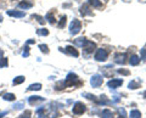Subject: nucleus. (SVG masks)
<instances>
[{"instance_id": "f257e3e1", "label": "nucleus", "mask_w": 146, "mask_h": 118, "mask_svg": "<svg viewBox=\"0 0 146 118\" xmlns=\"http://www.w3.org/2000/svg\"><path fill=\"white\" fill-rule=\"evenodd\" d=\"M65 87H73L76 84H80V82L78 79V76L74 74V73H68V76L66 77L65 79Z\"/></svg>"}, {"instance_id": "f03ea898", "label": "nucleus", "mask_w": 146, "mask_h": 118, "mask_svg": "<svg viewBox=\"0 0 146 118\" xmlns=\"http://www.w3.org/2000/svg\"><path fill=\"white\" fill-rule=\"evenodd\" d=\"M80 29H82V23H80V21L77 20V19H74V20L71 22V25H70V33H71L72 35H76V34L79 33Z\"/></svg>"}, {"instance_id": "7ed1b4c3", "label": "nucleus", "mask_w": 146, "mask_h": 118, "mask_svg": "<svg viewBox=\"0 0 146 118\" xmlns=\"http://www.w3.org/2000/svg\"><path fill=\"white\" fill-rule=\"evenodd\" d=\"M108 56V51L106 49H98L95 52V60L96 61H106V58Z\"/></svg>"}, {"instance_id": "20e7f679", "label": "nucleus", "mask_w": 146, "mask_h": 118, "mask_svg": "<svg viewBox=\"0 0 146 118\" xmlns=\"http://www.w3.org/2000/svg\"><path fill=\"white\" fill-rule=\"evenodd\" d=\"M72 112L74 113V115H83V113L85 112V105L84 103H82V102H76L74 103V106H73L72 108Z\"/></svg>"}, {"instance_id": "39448f33", "label": "nucleus", "mask_w": 146, "mask_h": 118, "mask_svg": "<svg viewBox=\"0 0 146 118\" xmlns=\"http://www.w3.org/2000/svg\"><path fill=\"white\" fill-rule=\"evenodd\" d=\"M90 84L93 88H99L102 84V77L100 74H94L90 78Z\"/></svg>"}, {"instance_id": "423d86ee", "label": "nucleus", "mask_w": 146, "mask_h": 118, "mask_svg": "<svg viewBox=\"0 0 146 118\" xmlns=\"http://www.w3.org/2000/svg\"><path fill=\"white\" fill-rule=\"evenodd\" d=\"M28 102H29V105H32V106H38V105H40V103L45 102V99L42 97V96H29L28 97Z\"/></svg>"}, {"instance_id": "0eeeda50", "label": "nucleus", "mask_w": 146, "mask_h": 118, "mask_svg": "<svg viewBox=\"0 0 146 118\" xmlns=\"http://www.w3.org/2000/svg\"><path fill=\"white\" fill-rule=\"evenodd\" d=\"M95 48H96V45H95V43L90 42V40H86V42H85V44H84V46H83L84 51H85L86 54H90V52H93L94 50H95Z\"/></svg>"}, {"instance_id": "6e6552de", "label": "nucleus", "mask_w": 146, "mask_h": 118, "mask_svg": "<svg viewBox=\"0 0 146 118\" xmlns=\"http://www.w3.org/2000/svg\"><path fill=\"white\" fill-rule=\"evenodd\" d=\"M123 84V80L122 79H111L107 82V87L111 88V89H116L118 87H121Z\"/></svg>"}, {"instance_id": "1a4fd4ad", "label": "nucleus", "mask_w": 146, "mask_h": 118, "mask_svg": "<svg viewBox=\"0 0 146 118\" xmlns=\"http://www.w3.org/2000/svg\"><path fill=\"white\" fill-rule=\"evenodd\" d=\"M65 52L68 54V55H71V56H74V57H78V55H79V52L77 51L72 45H68V46L65 48Z\"/></svg>"}, {"instance_id": "9d476101", "label": "nucleus", "mask_w": 146, "mask_h": 118, "mask_svg": "<svg viewBox=\"0 0 146 118\" xmlns=\"http://www.w3.org/2000/svg\"><path fill=\"white\" fill-rule=\"evenodd\" d=\"M7 15L9 16H12V17H17V19H22L25 17L26 13L23 11H17V10H9L7 11Z\"/></svg>"}, {"instance_id": "9b49d317", "label": "nucleus", "mask_w": 146, "mask_h": 118, "mask_svg": "<svg viewBox=\"0 0 146 118\" xmlns=\"http://www.w3.org/2000/svg\"><path fill=\"white\" fill-rule=\"evenodd\" d=\"M125 57H127L125 54H116L115 62L119 63V65H124V63H125Z\"/></svg>"}, {"instance_id": "f8f14e48", "label": "nucleus", "mask_w": 146, "mask_h": 118, "mask_svg": "<svg viewBox=\"0 0 146 118\" xmlns=\"http://www.w3.org/2000/svg\"><path fill=\"white\" fill-rule=\"evenodd\" d=\"M33 6V3L32 1H28V0H23V1H21L18 4V7L20 9H23V10H27V9H31Z\"/></svg>"}, {"instance_id": "ddd939ff", "label": "nucleus", "mask_w": 146, "mask_h": 118, "mask_svg": "<svg viewBox=\"0 0 146 118\" xmlns=\"http://www.w3.org/2000/svg\"><path fill=\"white\" fill-rule=\"evenodd\" d=\"M98 103V105H110V103H112V101H110V100H107V97L105 96V95H101L100 96V99L98 100L96 99V101H95Z\"/></svg>"}, {"instance_id": "4468645a", "label": "nucleus", "mask_w": 146, "mask_h": 118, "mask_svg": "<svg viewBox=\"0 0 146 118\" xmlns=\"http://www.w3.org/2000/svg\"><path fill=\"white\" fill-rule=\"evenodd\" d=\"M140 85H141V82L139 79H134V80H131L129 85H128V88L131 89V90H135V89H138L140 88Z\"/></svg>"}, {"instance_id": "2eb2a0df", "label": "nucleus", "mask_w": 146, "mask_h": 118, "mask_svg": "<svg viewBox=\"0 0 146 118\" xmlns=\"http://www.w3.org/2000/svg\"><path fill=\"white\" fill-rule=\"evenodd\" d=\"M80 13H82L83 16H86V15H93V12H91V11L89 10L88 5H82V6H80Z\"/></svg>"}, {"instance_id": "dca6fc26", "label": "nucleus", "mask_w": 146, "mask_h": 118, "mask_svg": "<svg viewBox=\"0 0 146 118\" xmlns=\"http://www.w3.org/2000/svg\"><path fill=\"white\" fill-rule=\"evenodd\" d=\"M42 89V84L40 83H35V84H31L28 88H27V90L28 91H33V90H35V91H38V90Z\"/></svg>"}, {"instance_id": "f3484780", "label": "nucleus", "mask_w": 146, "mask_h": 118, "mask_svg": "<svg viewBox=\"0 0 146 118\" xmlns=\"http://www.w3.org/2000/svg\"><path fill=\"white\" fill-rule=\"evenodd\" d=\"M45 20H48V22H49L50 25L56 23V20H55V16L52 15V12H48L46 16H45Z\"/></svg>"}, {"instance_id": "a211bd4d", "label": "nucleus", "mask_w": 146, "mask_h": 118, "mask_svg": "<svg viewBox=\"0 0 146 118\" xmlns=\"http://www.w3.org/2000/svg\"><path fill=\"white\" fill-rule=\"evenodd\" d=\"M129 62H130V65H131V66H138L139 63H140V58L136 56V55H131Z\"/></svg>"}, {"instance_id": "6ab92c4d", "label": "nucleus", "mask_w": 146, "mask_h": 118, "mask_svg": "<svg viewBox=\"0 0 146 118\" xmlns=\"http://www.w3.org/2000/svg\"><path fill=\"white\" fill-rule=\"evenodd\" d=\"M88 4H89V5H91L93 7H96V9L101 7V5H102L100 0H88Z\"/></svg>"}, {"instance_id": "aec40b11", "label": "nucleus", "mask_w": 146, "mask_h": 118, "mask_svg": "<svg viewBox=\"0 0 146 118\" xmlns=\"http://www.w3.org/2000/svg\"><path fill=\"white\" fill-rule=\"evenodd\" d=\"M3 99L5 100V101H13V100H16V96H15V94L6 93V94L3 96Z\"/></svg>"}, {"instance_id": "412c9836", "label": "nucleus", "mask_w": 146, "mask_h": 118, "mask_svg": "<svg viewBox=\"0 0 146 118\" xmlns=\"http://www.w3.org/2000/svg\"><path fill=\"white\" fill-rule=\"evenodd\" d=\"M85 42H86V39H85V38H77V39L74 40V44L77 45V46L83 48V46H84V44H85Z\"/></svg>"}, {"instance_id": "4be33fe9", "label": "nucleus", "mask_w": 146, "mask_h": 118, "mask_svg": "<svg viewBox=\"0 0 146 118\" xmlns=\"http://www.w3.org/2000/svg\"><path fill=\"white\" fill-rule=\"evenodd\" d=\"M129 118H141V113L139 110H131Z\"/></svg>"}, {"instance_id": "5701e85b", "label": "nucleus", "mask_w": 146, "mask_h": 118, "mask_svg": "<svg viewBox=\"0 0 146 118\" xmlns=\"http://www.w3.org/2000/svg\"><path fill=\"white\" fill-rule=\"evenodd\" d=\"M23 82H25V77H23V76H18V77H16V78L13 79L12 84H13V85H18V84L23 83Z\"/></svg>"}, {"instance_id": "b1692460", "label": "nucleus", "mask_w": 146, "mask_h": 118, "mask_svg": "<svg viewBox=\"0 0 146 118\" xmlns=\"http://www.w3.org/2000/svg\"><path fill=\"white\" fill-rule=\"evenodd\" d=\"M112 117H113V115L110 110H104L101 113V118H112Z\"/></svg>"}, {"instance_id": "393cba45", "label": "nucleus", "mask_w": 146, "mask_h": 118, "mask_svg": "<svg viewBox=\"0 0 146 118\" xmlns=\"http://www.w3.org/2000/svg\"><path fill=\"white\" fill-rule=\"evenodd\" d=\"M66 22H67V16H62L60 22H58V25H57L58 28H63V27L66 26Z\"/></svg>"}, {"instance_id": "a878e982", "label": "nucleus", "mask_w": 146, "mask_h": 118, "mask_svg": "<svg viewBox=\"0 0 146 118\" xmlns=\"http://www.w3.org/2000/svg\"><path fill=\"white\" fill-rule=\"evenodd\" d=\"M36 34L38 35H45V37H46V35H49V30L45 29V28H40V29L36 30Z\"/></svg>"}, {"instance_id": "bb28decb", "label": "nucleus", "mask_w": 146, "mask_h": 118, "mask_svg": "<svg viewBox=\"0 0 146 118\" xmlns=\"http://www.w3.org/2000/svg\"><path fill=\"white\" fill-rule=\"evenodd\" d=\"M9 65L7 62V58L6 57H1L0 58V68H3V67H6Z\"/></svg>"}, {"instance_id": "cd10ccee", "label": "nucleus", "mask_w": 146, "mask_h": 118, "mask_svg": "<svg viewBox=\"0 0 146 118\" xmlns=\"http://www.w3.org/2000/svg\"><path fill=\"white\" fill-rule=\"evenodd\" d=\"M15 110H22V108L25 107V102L23 101H21V102H17V103H15V105L12 106Z\"/></svg>"}, {"instance_id": "c85d7f7f", "label": "nucleus", "mask_w": 146, "mask_h": 118, "mask_svg": "<svg viewBox=\"0 0 146 118\" xmlns=\"http://www.w3.org/2000/svg\"><path fill=\"white\" fill-rule=\"evenodd\" d=\"M32 19H36L39 23H42V25H44V22H45V19H44V17L39 16V15H32Z\"/></svg>"}, {"instance_id": "c756f323", "label": "nucleus", "mask_w": 146, "mask_h": 118, "mask_svg": "<svg viewBox=\"0 0 146 118\" xmlns=\"http://www.w3.org/2000/svg\"><path fill=\"white\" fill-rule=\"evenodd\" d=\"M39 49H40V51H42V52H44V54H49L48 45H45V44H40V45H39Z\"/></svg>"}, {"instance_id": "7c9ffc66", "label": "nucleus", "mask_w": 146, "mask_h": 118, "mask_svg": "<svg viewBox=\"0 0 146 118\" xmlns=\"http://www.w3.org/2000/svg\"><path fill=\"white\" fill-rule=\"evenodd\" d=\"M31 117H32V111H29V110L25 111V112L20 116V118H31Z\"/></svg>"}, {"instance_id": "2f4dec72", "label": "nucleus", "mask_w": 146, "mask_h": 118, "mask_svg": "<svg viewBox=\"0 0 146 118\" xmlns=\"http://www.w3.org/2000/svg\"><path fill=\"white\" fill-rule=\"evenodd\" d=\"M22 56H23V57H28L29 56V48H28V45H26V46H25V50H23V52H22Z\"/></svg>"}, {"instance_id": "473e14b6", "label": "nucleus", "mask_w": 146, "mask_h": 118, "mask_svg": "<svg viewBox=\"0 0 146 118\" xmlns=\"http://www.w3.org/2000/svg\"><path fill=\"white\" fill-rule=\"evenodd\" d=\"M140 55H141V58L144 61H146V48H143L140 50Z\"/></svg>"}, {"instance_id": "72a5a7b5", "label": "nucleus", "mask_w": 146, "mask_h": 118, "mask_svg": "<svg viewBox=\"0 0 146 118\" xmlns=\"http://www.w3.org/2000/svg\"><path fill=\"white\" fill-rule=\"evenodd\" d=\"M84 96L88 99V100H93V101H96V96H94V95H91V94L85 93V94H84Z\"/></svg>"}, {"instance_id": "f704fd0d", "label": "nucleus", "mask_w": 146, "mask_h": 118, "mask_svg": "<svg viewBox=\"0 0 146 118\" xmlns=\"http://www.w3.org/2000/svg\"><path fill=\"white\" fill-rule=\"evenodd\" d=\"M118 73H121V74H123V76H129V74H130V72L128 71V70H123V68H121V70H118Z\"/></svg>"}, {"instance_id": "c9c22d12", "label": "nucleus", "mask_w": 146, "mask_h": 118, "mask_svg": "<svg viewBox=\"0 0 146 118\" xmlns=\"http://www.w3.org/2000/svg\"><path fill=\"white\" fill-rule=\"evenodd\" d=\"M118 112L121 113V116H122L123 118L127 117V113H125V110H124V108H118Z\"/></svg>"}, {"instance_id": "e433bc0d", "label": "nucleus", "mask_w": 146, "mask_h": 118, "mask_svg": "<svg viewBox=\"0 0 146 118\" xmlns=\"http://www.w3.org/2000/svg\"><path fill=\"white\" fill-rule=\"evenodd\" d=\"M35 43V40L34 39H28L27 40V45H29V44H34Z\"/></svg>"}, {"instance_id": "4c0bfd02", "label": "nucleus", "mask_w": 146, "mask_h": 118, "mask_svg": "<svg viewBox=\"0 0 146 118\" xmlns=\"http://www.w3.org/2000/svg\"><path fill=\"white\" fill-rule=\"evenodd\" d=\"M7 111H4V112H0V118H1V117H4V116H6L7 115Z\"/></svg>"}, {"instance_id": "58836bf2", "label": "nucleus", "mask_w": 146, "mask_h": 118, "mask_svg": "<svg viewBox=\"0 0 146 118\" xmlns=\"http://www.w3.org/2000/svg\"><path fill=\"white\" fill-rule=\"evenodd\" d=\"M4 56V51H3V50L1 49H0V58H1Z\"/></svg>"}, {"instance_id": "ea45409f", "label": "nucleus", "mask_w": 146, "mask_h": 118, "mask_svg": "<svg viewBox=\"0 0 146 118\" xmlns=\"http://www.w3.org/2000/svg\"><path fill=\"white\" fill-rule=\"evenodd\" d=\"M1 21H3V15L0 13V22H1Z\"/></svg>"}, {"instance_id": "a19ab883", "label": "nucleus", "mask_w": 146, "mask_h": 118, "mask_svg": "<svg viewBox=\"0 0 146 118\" xmlns=\"http://www.w3.org/2000/svg\"><path fill=\"white\" fill-rule=\"evenodd\" d=\"M144 97H145V99H146V91H145V93H144Z\"/></svg>"}]
</instances>
